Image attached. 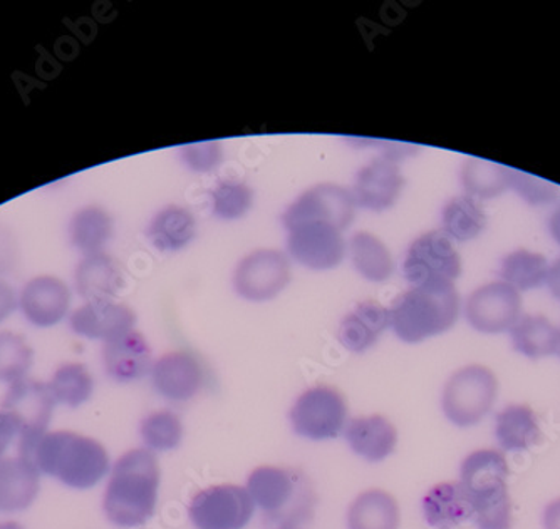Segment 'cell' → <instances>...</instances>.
Segmentation results:
<instances>
[{
  "label": "cell",
  "instance_id": "obj_1",
  "mask_svg": "<svg viewBox=\"0 0 560 529\" xmlns=\"http://www.w3.org/2000/svg\"><path fill=\"white\" fill-rule=\"evenodd\" d=\"M22 458L31 459L40 475L74 491L93 490L112 471L106 447L74 431H47Z\"/></svg>",
  "mask_w": 560,
  "mask_h": 529
},
{
  "label": "cell",
  "instance_id": "obj_2",
  "mask_svg": "<svg viewBox=\"0 0 560 529\" xmlns=\"http://www.w3.org/2000/svg\"><path fill=\"white\" fill-rule=\"evenodd\" d=\"M159 459L148 449H131L112 466L103 513L116 528L133 529L155 516L160 494Z\"/></svg>",
  "mask_w": 560,
  "mask_h": 529
},
{
  "label": "cell",
  "instance_id": "obj_3",
  "mask_svg": "<svg viewBox=\"0 0 560 529\" xmlns=\"http://www.w3.org/2000/svg\"><path fill=\"white\" fill-rule=\"evenodd\" d=\"M247 491L270 525L298 528L316 512L313 481L299 468L260 466L248 474Z\"/></svg>",
  "mask_w": 560,
  "mask_h": 529
},
{
  "label": "cell",
  "instance_id": "obj_4",
  "mask_svg": "<svg viewBox=\"0 0 560 529\" xmlns=\"http://www.w3.org/2000/svg\"><path fill=\"white\" fill-rule=\"evenodd\" d=\"M388 310L395 336L401 342L420 343L455 326L460 297L453 283H428L406 290Z\"/></svg>",
  "mask_w": 560,
  "mask_h": 529
},
{
  "label": "cell",
  "instance_id": "obj_5",
  "mask_svg": "<svg viewBox=\"0 0 560 529\" xmlns=\"http://www.w3.org/2000/svg\"><path fill=\"white\" fill-rule=\"evenodd\" d=\"M509 475L505 456L493 449L471 452L462 462L458 483L470 499L478 529L512 528Z\"/></svg>",
  "mask_w": 560,
  "mask_h": 529
},
{
  "label": "cell",
  "instance_id": "obj_6",
  "mask_svg": "<svg viewBox=\"0 0 560 529\" xmlns=\"http://www.w3.org/2000/svg\"><path fill=\"white\" fill-rule=\"evenodd\" d=\"M499 396V380L483 365L456 371L443 387L442 411L456 427H474L492 411Z\"/></svg>",
  "mask_w": 560,
  "mask_h": 529
},
{
  "label": "cell",
  "instance_id": "obj_7",
  "mask_svg": "<svg viewBox=\"0 0 560 529\" xmlns=\"http://www.w3.org/2000/svg\"><path fill=\"white\" fill-rule=\"evenodd\" d=\"M289 421L292 431L304 439H336L348 426V402L336 387L317 384L295 399Z\"/></svg>",
  "mask_w": 560,
  "mask_h": 529
},
{
  "label": "cell",
  "instance_id": "obj_8",
  "mask_svg": "<svg viewBox=\"0 0 560 529\" xmlns=\"http://www.w3.org/2000/svg\"><path fill=\"white\" fill-rule=\"evenodd\" d=\"M256 513L247 487L220 484L195 494L188 516L197 529H244Z\"/></svg>",
  "mask_w": 560,
  "mask_h": 529
},
{
  "label": "cell",
  "instance_id": "obj_9",
  "mask_svg": "<svg viewBox=\"0 0 560 529\" xmlns=\"http://www.w3.org/2000/svg\"><path fill=\"white\" fill-rule=\"evenodd\" d=\"M232 283L235 294L244 301H273L291 283V261L279 250L252 251L238 261Z\"/></svg>",
  "mask_w": 560,
  "mask_h": 529
},
{
  "label": "cell",
  "instance_id": "obj_10",
  "mask_svg": "<svg viewBox=\"0 0 560 529\" xmlns=\"http://www.w3.org/2000/svg\"><path fill=\"white\" fill-rule=\"evenodd\" d=\"M56 405L58 404L50 392L49 384L22 379L9 386L0 409L14 415L21 424L22 436L18 443L19 456L27 455L34 443L47 433Z\"/></svg>",
  "mask_w": 560,
  "mask_h": 529
},
{
  "label": "cell",
  "instance_id": "obj_11",
  "mask_svg": "<svg viewBox=\"0 0 560 529\" xmlns=\"http://www.w3.org/2000/svg\"><path fill=\"white\" fill-rule=\"evenodd\" d=\"M402 273L411 286L453 283L462 273L460 255L445 233H424L406 251Z\"/></svg>",
  "mask_w": 560,
  "mask_h": 529
},
{
  "label": "cell",
  "instance_id": "obj_12",
  "mask_svg": "<svg viewBox=\"0 0 560 529\" xmlns=\"http://www.w3.org/2000/svg\"><path fill=\"white\" fill-rule=\"evenodd\" d=\"M288 232L289 257L314 272L332 270L345 260L348 244L339 228L327 222H307Z\"/></svg>",
  "mask_w": 560,
  "mask_h": 529
},
{
  "label": "cell",
  "instance_id": "obj_13",
  "mask_svg": "<svg viewBox=\"0 0 560 529\" xmlns=\"http://www.w3.org/2000/svg\"><path fill=\"white\" fill-rule=\"evenodd\" d=\"M355 203L351 190L335 183H323L304 191L282 213L284 228L307 222H327L345 232L354 220Z\"/></svg>",
  "mask_w": 560,
  "mask_h": 529
},
{
  "label": "cell",
  "instance_id": "obj_14",
  "mask_svg": "<svg viewBox=\"0 0 560 529\" xmlns=\"http://www.w3.org/2000/svg\"><path fill=\"white\" fill-rule=\"evenodd\" d=\"M151 386L168 402H188L209 383L206 362L190 351L162 355L151 368Z\"/></svg>",
  "mask_w": 560,
  "mask_h": 529
},
{
  "label": "cell",
  "instance_id": "obj_15",
  "mask_svg": "<svg viewBox=\"0 0 560 529\" xmlns=\"http://www.w3.org/2000/svg\"><path fill=\"white\" fill-rule=\"evenodd\" d=\"M521 294L505 282L480 286L465 305L467 322L481 333L509 332L521 319Z\"/></svg>",
  "mask_w": 560,
  "mask_h": 529
},
{
  "label": "cell",
  "instance_id": "obj_16",
  "mask_svg": "<svg viewBox=\"0 0 560 529\" xmlns=\"http://www.w3.org/2000/svg\"><path fill=\"white\" fill-rule=\"evenodd\" d=\"M405 188V176L395 157H376L355 173L351 195L355 207L370 211H385L395 207Z\"/></svg>",
  "mask_w": 560,
  "mask_h": 529
},
{
  "label": "cell",
  "instance_id": "obj_17",
  "mask_svg": "<svg viewBox=\"0 0 560 529\" xmlns=\"http://www.w3.org/2000/svg\"><path fill=\"white\" fill-rule=\"evenodd\" d=\"M71 292L58 277L43 275L30 280L19 295V308L27 322L39 329L58 326L66 319Z\"/></svg>",
  "mask_w": 560,
  "mask_h": 529
},
{
  "label": "cell",
  "instance_id": "obj_18",
  "mask_svg": "<svg viewBox=\"0 0 560 529\" xmlns=\"http://www.w3.org/2000/svg\"><path fill=\"white\" fill-rule=\"evenodd\" d=\"M106 376L116 384H131L147 377L153 368L150 343L137 330L109 340L101 351Z\"/></svg>",
  "mask_w": 560,
  "mask_h": 529
},
{
  "label": "cell",
  "instance_id": "obj_19",
  "mask_svg": "<svg viewBox=\"0 0 560 529\" xmlns=\"http://www.w3.org/2000/svg\"><path fill=\"white\" fill-rule=\"evenodd\" d=\"M137 314L128 305L113 301L86 302L69 317V327L75 336L90 340H109L133 330Z\"/></svg>",
  "mask_w": 560,
  "mask_h": 529
},
{
  "label": "cell",
  "instance_id": "obj_20",
  "mask_svg": "<svg viewBox=\"0 0 560 529\" xmlns=\"http://www.w3.org/2000/svg\"><path fill=\"white\" fill-rule=\"evenodd\" d=\"M39 491L40 472L31 459L19 455L0 458V515L30 509Z\"/></svg>",
  "mask_w": 560,
  "mask_h": 529
},
{
  "label": "cell",
  "instance_id": "obj_21",
  "mask_svg": "<svg viewBox=\"0 0 560 529\" xmlns=\"http://www.w3.org/2000/svg\"><path fill=\"white\" fill-rule=\"evenodd\" d=\"M351 451L368 462H381L395 452L398 431L385 415L351 419L345 430Z\"/></svg>",
  "mask_w": 560,
  "mask_h": 529
},
{
  "label": "cell",
  "instance_id": "obj_22",
  "mask_svg": "<svg viewBox=\"0 0 560 529\" xmlns=\"http://www.w3.org/2000/svg\"><path fill=\"white\" fill-rule=\"evenodd\" d=\"M389 327V310L374 301L355 305L339 326L338 339L342 348L354 354L370 351Z\"/></svg>",
  "mask_w": 560,
  "mask_h": 529
},
{
  "label": "cell",
  "instance_id": "obj_23",
  "mask_svg": "<svg viewBox=\"0 0 560 529\" xmlns=\"http://www.w3.org/2000/svg\"><path fill=\"white\" fill-rule=\"evenodd\" d=\"M78 294L86 302L113 301L122 289V275L118 263L109 255L96 254L84 257L74 272Z\"/></svg>",
  "mask_w": 560,
  "mask_h": 529
},
{
  "label": "cell",
  "instance_id": "obj_24",
  "mask_svg": "<svg viewBox=\"0 0 560 529\" xmlns=\"http://www.w3.org/2000/svg\"><path fill=\"white\" fill-rule=\"evenodd\" d=\"M423 516L431 528L456 529L474 519V509L460 483H442L424 494Z\"/></svg>",
  "mask_w": 560,
  "mask_h": 529
},
{
  "label": "cell",
  "instance_id": "obj_25",
  "mask_svg": "<svg viewBox=\"0 0 560 529\" xmlns=\"http://www.w3.org/2000/svg\"><path fill=\"white\" fill-rule=\"evenodd\" d=\"M147 236L156 250L180 251L195 240L197 220L187 208L168 204L151 219Z\"/></svg>",
  "mask_w": 560,
  "mask_h": 529
},
{
  "label": "cell",
  "instance_id": "obj_26",
  "mask_svg": "<svg viewBox=\"0 0 560 529\" xmlns=\"http://www.w3.org/2000/svg\"><path fill=\"white\" fill-rule=\"evenodd\" d=\"M495 437L503 451H527L542 439L536 412L528 405H506L497 414Z\"/></svg>",
  "mask_w": 560,
  "mask_h": 529
},
{
  "label": "cell",
  "instance_id": "obj_27",
  "mask_svg": "<svg viewBox=\"0 0 560 529\" xmlns=\"http://www.w3.org/2000/svg\"><path fill=\"white\" fill-rule=\"evenodd\" d=\"M115 223L105 208L88 204L72 215L69 223V240L84 257L103 254V248L112 240Z\"/></svg>",
  "mask_w": 560,
  "mask_h": 529
},
{
  "label": "cell",
  "instance_id": "obj_28",
  "mask_svg": "<svg viewBox=\"0 0 560 529\" xmlns=\"http://www.w3.org/2000/svg\"><path fill=\"white\" fill-rule=\"evenodd\" d=\"M399 525L398 501L386 491H364L349 506L348 529H399Z\"/></svg>",
  "mask_w": 560,
  "mask_h": 529
},
{
  "label": "cell",
  "instance_id": "obj_29",
  "mask_svg": "<svg viewBox=\"0 0 560 529\" xmlns=\"http://www.w3.org/2000/svg\"><path fill=\"white\" fill-rule=\"evenodd\" d=\"M512 345L518 354L537 361L557 354L559 329L542 315H524L511 330Z\"/></svg>",
  "mask_w": 560,
  "mask_h": 529
},
{
  "label": "cell",
  "instance_id": "obj_30",
  "mask_svg": "<svg viewBox=\"0 0 560 529\" xmlns=\"http://www.w3.org/2000/svg\"><path fill=\"white\" fill-rule=\"evenodd\" d=\"M349 255L355 272L370 282H386L395 270L388 247L373 233H354L349 240Z\"/></svg>",
  "mask_w": 560,
  "mask_h": 529
},
{
  "label": "cell",
  "instance_id": "obj_31",
  "mask_svg": "<svg viewBox=\"0 0 560 529\" xmlns=\"http://www.w3.org/2000/svg\"><path fill=\"white\" fill-rule=\"evenodd\" d=\"M443 233L450 240L470 242L483 233L487 215L477 198L470 195L452 198L442 211Z\"/></svg>",
  "mask_w": 560,
  "mask_h": 529
},
{
  "label": "cell",
  "instance_id": "obj_32",
  "mask_svg": "<svg viewBox=\"0 0 560 529\" xmlns=\"http://www.w3.org/2000/svg\"><path fill=\"white\" fill-rule=\"evenodd\" d=\"M460 178L467 195L490 200V198L500 197L511 188L512 168L480 160V157H468L462 168Z\"/></svg>",
  "mask_w": 560,
  "mask_h": 529
},
{
  "label": "cell",
  "instance_id": "obj_33",
  "mask_svg": "<svg viewBox=\"0 0 560 529\" xmlns=\"http://www.w3.org/2000/svg\"><path fill=\"white\" fill-rule=\"evenodd\" d=\"M49 389L56 404L69 409H80L93 399L94 377L90 368L78 362H68L56 368L49 380Z\"/></svg>",
  "mask_w": 560,
  "mask_h": 529
},
{
  "label": "cell",
  "instance_id": "obj_34",
  "mask_svg": "<svg viewBox=\"0 0 560 529\" xmlns=\"http://www.w3.org/2000/svg\"><path fill=\"white\" fill-rule=\"evenodd\" d=\"M549 263L540 254L528 250L512 251L502 260L500 277L503 282L514 286L517 292L539 289L547 282Z\"/></svg>",
  "mask_w": 560,
  "mask_h": 529
},
{
  "label": "cell",
  "instance_id": "obj_35",
  "mask_svg": "<svg viewBox=\"0 0 560 529\" xmlns=\"http://www.w3.org/2000/svg\"><path fill=\"white\" fill-rule=\"evenodd\" d=\"M140 437L144 449L153 452L175 451L184 439V424L178 414L168 409L150 412L140 422Z\"/></svg>",
  "mask_w": 560,
  "mask_h": 529
},
{
  "label": "cell",
  "instance_id": "obj_36",
  "mask_svg": "<svg viewBox=\"0 0 560 529\" xmlns=\"http://www.w3.org/2000/svg\"><path fill=\"white\" fill-rule=\"evenodd\" d=\"M34 364V351L24 337L15 332H0V383L15 384L27 379Z\"/></svg>",
  "mask_w": 560,
  "mask_h": 529
},
{
  "label": "cell",
  "instance_id": "obj_37",
  "mask_svg": "<svg viewBox=\"0 0 560 529\" xmlns=\"http://www.w3.org/2000/svg\"><path fill=\"white\" fill-rule=\"evenodd\" d=\"M210 204L215 219L234 222L247 215L254 204V191L244 181L223 179L210 191Z\"/></svg>",
  "mask_w": 560,
  "mask_h": 529
},
{
  "label": "cell",
  "instance_id": "obj_38",
  "mask_svg": "<svg viewBox=\"0 0 560 529\" xmlns=\"http://www.w3.org/2000/svg\"><path fill=\"white\" fill-rule=\"evenodd\" d=\"M511 188H514L515 193L522 200L527 201L530 207H544V204L552 203L557 197V188L552 183L528 175V173L518 172V169H512Z\"/></svg>",
  "mask_w": 560,
  "mask_h": 529
},
{
  "label": "cell",
  "instance_id": "obj_39",
  "mask_svg": "<svg viewBox=\"0 0 560 529\" xmlns=\"http://www.w3.org/2000/svg\"><path fill=\"white\" fill-rule=\"evenodd\" d=\"M180 160L190 172L207 173L219 168L223 160L222 144L219 141H203L180 148Z\"/></svg>",
  "mask_w": 560,
  "mask_h": 529
},
{
  "label": "cell",
  "instance_id": "obj_40",
  "mask_svg": "<svg viewBox=\"0 0 560 529\" xmlns=\"http://www.w3.org/2000/svg\"><path fill=\"white\" fill-rule=\"evenodd\" d=\"M19 260V245L14 233L4 223H0V277L15 269Z\"/></svg>",
  "mask_w": 560,
  "mask_h": 529
},
{
  "label": "cell",
  "instance_id": "obj_41",
  "mask_svg": "<svg viewBox=\"0 0 560 529\" xmlns=\"http://www.w3.org/2000/svg\"><path fill=\"white\" fill-rule=\"evenodd\" d=\"M22 436V427L14 415L0 409V458H4L9 447L19 443Z\"/></svg>",
  "mask_w": 560,
  "mask_h": 529
},
{
  "label": "cell",
  "instance_id": "obj_42",
  "mask_svg": "<svg viewBox=\"0 0 560 529\" xmlns=\"http://www.w3.org/2000/svg\"><path fill=\"white\" fill-rule=\"evenodd\" d=\"M18 307L19 297L15 290L4 280H0V324L5 322Z\"/></svg>",
  "mask_w": 560,
  "mask_h": 529
},
{
  "label": "cell",
  "instance_id": "obj_43",
  "mask_svg": "<svg viewBox=\"0 0 560 529\" xmlns=\"http://www.w3.org/2000/svg\"><path fill=\"white\" fill-rule=\"evenodd\" d=\"M542 522L546 529H560V497L546 506Z\"/></svg>",
  "mask_w": 560,
  "mask_h": 529
},
{
  "label": "cell",
  "instance_id": "obj_44",
  "mask_svg": "<svg viewBox=\"0 0 560 529\" xmlns=\"http://www.w3.org/2000/svg\"><path fill=\"white\" fill-rule=\"evenodd\" d=\"M546 285L549 286L550 294L560 302V257L550 264Z\"/></svg>",
  "mask_w": 560,
  "mask_h": 529
},
{
  "label": "cell",
  "instance_id": "obj_45",
  "mask_svg": "<svg viewBox=\"0 0 560 529\" xmlns=\"http://www.w3.org/2000/svg\"><path fill=\"white\" fill-rule=\"evenodd\" d=\"M549 232L552 235L553 240L560 245V207L553 211L552 216L549 220Z\"/></svg>",
  "mask_w": 560,
  "mask_h": 529
},
{
  "label": "cell",
  "instance_id": "obj_46",
  "mask_svg": "<svg viewBox=\"0 0 560 529\" xmlns=\"http://www.w3.org/2000/svg\"><path fill=\"white\" fill-rule=\"evenodd\" d=\"M0 529H25L21 522L18 521H4L0 522Z\"/></svg>",
  "mask_w": 560,
  "mask_h": 529
},
{
  "label": "cell",
  "instance_id": "obj_47",
  "mask_svg": "<svg viewBox=\"0 0 560 529\" xmlns=\"http://www.w3.org/2000/svg\"><path fill=\"white\" fill-rule=\"evenodd\" d=\"M276 529H299V528H295V526H277Z\"/></svg>",
  "mask_w": 560,
  "mask_h": 529
},
{
  "label": "cell",
  "instance_id": "obj_48",
  "mask_svg": "<svg viewBox=\"0 0 560 529\" xmlns=\"http://www.w3.org/2000/svg\"><path fill=\"white\" fill-rule=\"evenodd\" d=\"M557 355L560 357V329H559V345H557Z\"/></svg>",
  "mask_w": 560,
  "mask_h": 529
}]
</instances>
